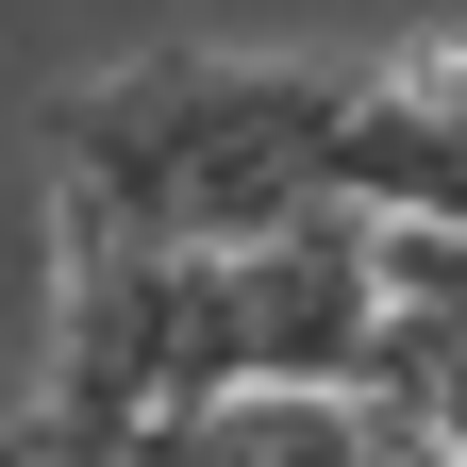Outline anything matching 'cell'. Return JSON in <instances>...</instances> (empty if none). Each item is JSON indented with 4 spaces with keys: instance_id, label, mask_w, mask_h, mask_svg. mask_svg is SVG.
<instances>
[{
    "instance_id": "obj_2",
    "label": "cell",
    "mask_w": 467,
    "mask_h": 467,
    "mask_svg": "<svg viewBox=\"0 0 467 467\" xmlns=\"http://www.w3.org/2000/svg\"><path fill=\"white\" fill-rule=\"evenodd\" d=\"M217 350H234V400H334L350 350H368V251L350 217H301V234H251L217 251Z\"/></svg>"
},
{
    "instance_id": "obj_1",
    "label": "cell",
    "mask_w": 467,
    "mask_h": 467,
    "mask_svg": "<svg viewBox=\"0 0 467 467\" xmlns=\"http://www.w3.org/2000/svg\"><path fill=\"white\" fill-rule=\"evenodd\" d=\"M334 217V84L251 50H150L50 117V234L67 251H251Z\"/></svg>"
},
{
    "instance_id": "obj_3",
    "label": "cell",
    "mask_w": 467,
    "mask_h": 467,
    "mask_svg": "<svg viewBox=\"0 0 467 467\" xmlns=\"http://www.w3.org/2000/svg\"><path fill=\"white\" fill-rule=\"evenodd\" d=\"M334 217H451V34L334 84Z\"/></svg>"
}]
</instances>
